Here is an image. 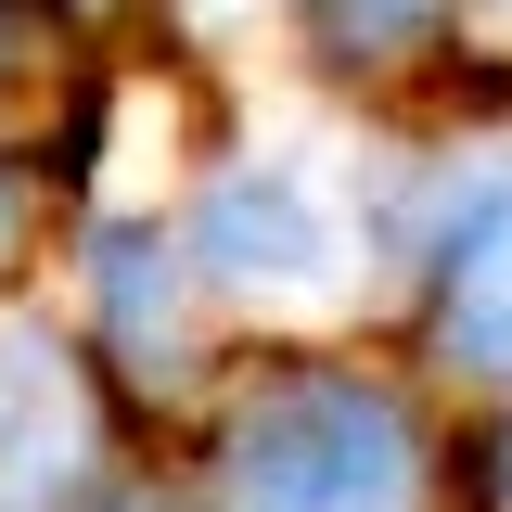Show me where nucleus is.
<instances>
[{
  "label": "nucleus",
  "instance_id": "obj_1",
  "mask_svg": "<svg viewBox=\"0 0 512 512\" xmlns=\"http://www.w3.org/2000/svg\"><path fill=\"white\" fill-rule=\"evenodd\" d=\"M218 512H423V423L359 372H282L218 436Z\"/></svg>",
  "mask_w": 512,
  "mask_h": 512
},
{
  "label": "nucleus",
  "instance_id": "obj_2",
  "mask_svg": "<svg viewBox=\"0 0 512 512\" xmlns=\"http://www.w3.org/2000/svg\"><path fill=\"white\" fill-rule=\"evenodd\" d=\"M192 269L244 308H333L359 282V231H346V192L320 180L308 154H244L218 167L192 205Z\"/></svg>",
  "mask_w": 512,
  "mask_h": 512
},
{
  "label": "nucleus",
  "instance_id": "obj_3",
  "mask_svg": "<svg viewBox=\"0 0 512 512\" xmlns=\"http://www.w3.org/2000/svg\"><path fill=\"white\" fill-rule=\"evenodd\" d=\"M90 448H103V423H90L77 346L39 320H0V512H77Z\"/></svg>",
  "mask_w": 512,
  "mask_h": 512
},
{
  "label": "nucleus",
  "instance_id": "obj_4",
  "mask_svg": "<svg viewBox=\"0 0 512 512\" xmlns=\"http://www.w3.org/2000/svg\"><path fill=\"white\" fill-rule=\"evenodd\" d=\"M436 346L461 372L512 384V154L461 167V192L436 218Z\"/></svg>",
  "mask_w": 512,
  "mask_h": 512
},
{
  "label": "nucleus",
  "instance_id": "obj_5",
  "mask_svg": "<svg viewBox=\"0 0 512 512\" xmlns=\"http://www.w3.org/2000/svg\"><path fill=\"white\" fill-rule=\"evenodd\" d=\"M103 308H116L128 346H154L141 372H180V256L154 244V231H128V244L103 256Z\"/></svg>",
  "mask_w": 512,
  "mask_h": 512
},
{
  "label": "nucleus",
  "instance_id": "obj_6",
  "mask_svg": "<svg viewBox=\"0 0 512 512\" xmlns=\"http://www.w3.org/2000/svg\"><path fill=\"white\" fill-rule=\"evenodd\" d=\"M295 13H308V39L333 64H410L448 26V0H295Z\"/></svg>",
  "mask_w": 512,
  "mask_h": 512
},
{
  "label": "nucleus",
  "instance_id": "obj_7",
  "mask_svg": "<svg viewBox=\"0 0 512 512\" xmlns=\"http://www.w3.org/2000/svg\"><path fill=\"white\" fill-rule=\"evenodd\" d=\"M13 218H26V192H13V180H0V256H13Z\"/></svg>",
  "mask_w": 512,
  "mask_h": 512
},
{
  "label": "nucleus",
  "instance_id": "obj_8",
  "mask_svg": "<svg viewBox=\"0 0 512 512\" xmlns=\"http://www.w3.org/2000/svg\"><path fill=\"white\" fill-rule=\"evenodd\" d=\"M500 500H512V436H500Z\"/></svg>",
  "mask_w": 512,
  "mask_h": 512
},
{
  "label": "nucleus",
  "instance_id": "obj_9",
  "mask_svg": "<svg viewBox=\"0 0 512 512\" xmlns=\"http://www.w3.org/2000/svg\"><path fill=\"white\" fill-rule=\"evenodd\" d=\"M0 52H13V26H0Z\"/></svg>",
  "mask_w": 512,
  "mask_h": 512
}]
</instances>
